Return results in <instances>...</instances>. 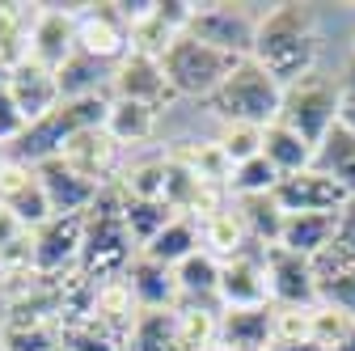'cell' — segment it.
<instances>
[{
    "instance_id": "1",
    "label": "cell",
    "mask_w": 355,
    "mask_h": 351,
    "mask_svg": "<svg viewBox=\"0 0 355 351\" xmlns=\"http://www.w3.org/2000/svg\"><path fill=\"white\" fill-rule=\"evenodd\" d=\"M322 55L318 42V17L309 5H271L258 17V38H254V64H262L284 89L304 76H313Z\"/></svg>"
},
{
    "instance_id": "2",
    "label": "cell",
    "mask_w": 355,
    "mask_h": 351,
    "mask_svg": "<svg viewBox=\"0 0 355 351\" xmlns=\"http://www.w3.org/2000/svg\"><path fill=\"white\" fill-rule=\"evenodd\" d=\"M140 258V246L127 229V195L119 182L102 187L94 207L85 212V250H80V271L94 284L123 280L127 267Z\"/></svg>"
},
{
    "instance_id": "3",
    "label": "cell",
    "mask_w": 355,
    "mask_h": 351,
    "mask_svg": "<svg viewBox=\"0 0 355 351\" xmlns=\"http://www.w3.org/2000/svg\"><path fill=\"white\" fill-rule=\"evenodd\" d=\"M279 106H284V85L254 60H241L233 76L207 98V110L220 119V127H229V123L271 127L279 123Z\"/></svg>"
},
{
    "instance_id": "4",
    "label": "cell",
    "mask_w": 355,
    "mask_h": 351,
    "mask_svg": "<svg viewBox=\"0 0 355 351\" xmlns=\"http://www.w3.org/2000/svg\"><path fill=\"white\" fill-rule=\"evenodd\" d=\"M343 106H347V89L330 76H304L284 89V106H279V123L292 127L300 140H309L313 148L326 144V136L343 123Z\"/></svg>"
},
{
    "instance_id": "5",
    "label": "cell",
    "mask_w": 355,
    "mask_h": 351,
    "mask_svg": "<svg viewBox=\"0 0 355 351\" xmlns=\"http://www.w3.org/2000/svg\"><path fill=\"white\" fill-rule=\"evenodd\" d=\"M106 114H110V98L106 94H94V98H76V102H64L60 110H51L47 119H38L26 127V136L13 144L21 165H42L47 157H60L64 144L85 127H106Z\"/></svg>"
},
{
    "instance_id": "6",
    "label": "cell",
    "mask_w": 355,
    "mask_h": 351,
    "mask_svg": "<svg viewBox=\"0 0 355 351\" xmlns=\"http://www.w3.org/2000/svg\"><path fill=\"white\" fill-rule=\"evenodd\" d=\"M237 64H241L237 55L207 47V42H199L195 34H182V38H178L173 47L161 55V68H165L169 85L178 89V98H203V102L233 76Z\"/></svg>"
},
{
    "instance_id": "7",
    "label": "cell",
    "mask_w": 355,
    "mask_h": 351,
    "mask_svg": "<svg viewBox=\"0 0 355 351\" xmlns=\"http://www.w3.org/2000/svg\"><path fill=\"white\" fill-rule=\"evenodd\" d=\"M220 309H266L271 300V271H266V254L250 246L245 254L220 262V288H216Z\"/></svg>"
},
{
    "instance_id": "8",
    "label": "cell",
    "mask_w": 355,
    "mask_h": 351,
    "mask_svg": "<svg viewBox=\"0 0 355 351\" xmlns=\"http://www.w3.org/2000/svg\"><path fill=\"white\" fill-rule=\"evenodd\" d=\"M187 34H195L199 42H207L216 51L250 60L254 55V38H258V17L245 5H199Z\"/></svg>"
},
{
    "instance_id": "9",
    "label": "cell",
    "mask_w": 355,
    "mask_h": 351,
    "mask_svg": "<svg viewBox=\"0 0 355 351\" xmlns=\"http://www.w3.org/2000/svg\"><path fill=\"white\" fill-rule=\"evenodd\" d=\"M110 98L119 102H140L148 110H165L178 102V89L169 85L161 60H148V55H136V51H127L114 68H110Z\"/></svg>"
},
{
    "instance_id": "10",
    "label": "cell",
    "mask_w": 355,
    "mask_h": 351,
    "mask_svg": "<svg viewBox=\"0 0 355 351\" xmlns=\"http://www.w3.org/2000/svg\"><path fill=\"white\" fill-rule=\"evenodd\" d=\"M76 17L80 9H60V5H34L30 22V60L47 72H60L76 55Z\"/></svg>"
},
{
    "instance_id": "11",
    "label": "cell",
    "mask_w": 355,
    "mask_h": 351,
    "mask_svg": "<svg viewBox=\"0 0 355 351\" xmlns=\"http://www.w3.org/2000/svg\"><path fill=\"white\" fill-rule=\"evenodd\" d=\"M275 203L284 207V216H300V212H343L351 203V191L326 173L322 165L292 173V178H279L275 187Z\"/></svg>"
},
{
    "instance_id": "12",
    "label": "cell",
    "mask_w": 355,
    "mask_h": 351,
    "mask_svg": "<svg viewBox=\"0 0 355 351\" xmlns=\"http://www.w3.org/2000/svg\"><path fill=\"white\" fill-rule=\"evenodd\" d=\"M85 250V216H51L34 233V267L47 280H64L68 271L80 267Z\"/></svg>"
},
{
    "instance_id": "13",
    "label": "cell",
    "mask_w": 355,
    "mask_h": 351,
    "mask_svg": "<svg viewBox=\"0 0 355 351\" xmlns=\"http://www.w3.org/2000/svg\"><path fill=\"white\" fill-rule=\"evenodd\" d=\"M76 51L98 60V64H119L131 51V30L114 13V5H85L76 17Z\"/></svg>"
},
{
    "instance_id": "14",
    "label": "cell",
    "mask_w": 355,
    "mask_h": 351,
    "mask_svg": "<svg viewBox=\"0 0 355 351\" xmlns=\"http://www.w3.org/2000/svg\"><path fill=\"white\" fill-rule=\"evenodd\" d=\"M266 254V271H271V300L275 305H288V309H313L322 300V288H318V275H313V262L284 250V246H271L262 250Z\"/></svg>"
},
{
    "instance_id": "15",
    "label": "cell",
    "mask_w": 355,
    "mask_h": 351,
    "mask_svg": "<svg viewBox=\"0 0 355 351\" xmlns=\"http://www.w3.org/2000/svg\"><path fill=\"white\" fill-rule=\"evenodd\" d=\"M0 207H9L30 233H38L55 216L47 191H42L38 173H34V165H21V161H5V165H0Z\"/></svg>"
},
{
    "instance_id": "16",
    "label": "cell",
    "mask_w": 355,
    "mask_h": 351,
    "mask_svg": "<svg viewBox=\"0 0 355 351\" xmlns=\"http://www.w3.org/2000/svg\"><path fill=\"white\" fill-rule=\"evenodd\" d=\"M119 153H123V144L110 136L106 127H85V131H76V136L64 144L60 157L80 173V178L98 182V187H110V182H119L114 173H123L119 169Z\"/></svg>"
},
{
    "instance_id": "17",
    "label": "cell",
    "mask_w": 355,
    "mask_h": 351,
    "mask_svg": "<svg viewBox=\"0 0 355 351\" xmlns=\"http://www.w3.org/2000/svg\"><path fill=\"white\" fill-rule=\"evenodd\" d=\"M34 173H38L42 191H47L55 216H85L89 207H94V199L102 195V187L89 182V178H80V173L64 157H47L42 165H34Z\"/></svg>"
},
{
    "instance_id": "18",
    "label": "cell",
    "mask_w": 355,
    "mask_h": 351,
    "mask_svg": "<svg viewBox=\"0 0 355 351\" xmlns=\"http://www.w3.org/2000/svg\"><path fill=\"white\" fill-rule=\"evenodd\" d=\"M9 89H13V102H17V110L26 114V123H38V119H47L51 110L64 106V94H60L55 72L38 68L34 60L17 64V68L9 72Z\"/></svg>"
},
{
    "instance_id": "19",
    "label": "cell",
    "mask_w": 355,
    "mask_h": 351,
    "mask_svg": "<svg viewBox=\"0 0 355 351\" xmlns=\"http://www.w3.org/2000/svg\"><path fill=\"white\" fill-rule=\"evenodd\" d=\"M94 318L102 330H110L114 339L131 343V334H136L140 318H144V305L136 300V292H131L127 280H110V284H98V300H94Z\"/></svg>"
},
{
    "instance_id": "20",
    "label": "cell",
    "mask_w": 355,
    "mask_h": 351,
    "mask_svg": "<svg viewBox=\"0 0 355 351\" xmlns=\"http://www.w3.org/2000/svg\"><path fill=\"white\" fill-rule=\"evenodd\" d=\"M334 237H338V212H300V216H284L279 246L313 262L334 246Z\"/></svg>"
},
{
    "instance_id": "21",
    "label": "cell",
    "mask_w": 355,
    "mask_h": 351,
    "mask_svg": "<svg viewBox=\"0 0 355 351\" xmlns=\"http://www.w3.org/2000/svg\"><path fill=\"white\" fill-rule=\"evenodd\" d=\"M131 284V292H136V300L144 305V314H161V309H178L182 305V292H178V280L169 267H161V262L153 258H136L123 275Z\"/></svg>"
},
{
    "instance_id": "22",
    "label": "cell",
    "mask_w": 355,
    "mask_h": 351,
    "mask_svg": "<svg viewBox=\"0 0 355 351\" xmlns=\"http://www.w3.org/2000/svg\"><path fill=\"white\" fill-rule=\"evenodd\" d=\"M275 305L266 309H220V347L229 351H266L271 347V314Z\"/></svg>"
},
{
    "instance_id": "23",
    "label": "cell",
    "mask_w": 355,
    "mask_h": 351,
    "mask_svg": "<svg viewBox=\"0 0 355 351\" xmlns=\"http://www.w3.org/2000/svg\"><path fill=\"white\" fill-rule=\"evenodd\" d=\"M262 157L275 165L279 178H292V173H304V169L318 165V148L309 140H300L296 131L284 127V123L262 127Z\"/></svg>"
},
{
    "instance_id": "24",
    "label": "cell",
    "mask_w": 355,
    "mask_h": 351,
    "mask_svg": "<svg viewBox=\"0 0 355 351\" xmlns=\"http://www.w3.org/2000/svg\"><path fill=\"white\" fill-rule=\"evenodd\" d=\"M195 250H203V225L195 221V216H173V221L140 250L144 258H153V262H161V267H178V262H187Z\"/></svg>"
},
{
    "instance_id": "25",
    "label": "cell",
    "mask_w": 355,
    "mask_h": 351,
    "mask_svg": "<svg viewBox=\"0 0 355 351\" xmlns=\"http://www.w3.org/2000/svg\"><path fill=\"white\" fill-rule=\"evenodd\" d=\"M173 339L182 351L220 347V305H191L182 300L173 309Z\"/></svg>"
},
{
    "instance_id": "26",
    "label": "cell",
    "mask_w": 355,
    "mask_h": 351,
    "mask_svg": "<svg viewBox=\"0 0 355 351\" xmlns=\"http://www.w3.org/2000/svg\"><path fill=\"white\" fill-rule=\"evenodd\" d=\"M173 280H178V292L191 305H211L216 300V288H220V258L211 250H195L187 262L173 267Z\"/></svg>"
},
{
    "instance_id": "27",
    "label": "cell",
    "mask_w": 355,
    "mask_h": 351,
    "mask_svg": "<svg viewBox=\"0 0 355 351\" xmlns=\"http://www.w3.org/2000/svg\"><path fill=\"white\" fill-rule=\"evenodd\" d=\"M178 165H187L199 182H216V187H229L233 182V161L229 153L220 148V140H199V144H178L169 153Z\"/></svg>"
},
{
    "instance_id": "28",
    "label": "cell",
    "mask_w": 355,
    "mask_h": 351,
    "mask_svg": "<svg viewBox=\"0 0 355 351\" xmlns=\"http://www.w3.org/2000/svg\"><path fill=\"white\" fill-rule=\"evenodd\" d=\"M250 246H254V241H250V229H245V221H241L237 203L225 207L220 216H211V221L203 225V250H211L220 262H229V258L245 254Z\"/></svg>"
},
{
    "instance_id": "29",
    "label": "cell",
    "mask_w": 355,
    "mask_h": 351,
    "mask_svg": "<svg viewBox=\"0 0 355 351\" xmlns=\"http://www.w3.org/2000/svg\"><path fill=\"white\" fill-rule=\"evenodd\" d=\"M241 221L250 229V241L258 250H271L279 246V233H284V207L275 203V195H254V199H233Z\"/></svg>"
},
{
    "instance_id": "30",
    "label": "cell",
    "mask_w": 355,
    "mask_h": 351,
    "mask_svg": "<svg viewBox=\"0 0 355 351\" xmlns=\"http://www.w3.org/2000/svg\"><path fill=\"white\" fill-rule=\"evenodd\" d=\"M165 178H169V161L148 157V161H136L119 173V191L131 203H165Z\"/></svg>"
},
{
    "instance_id": "31",
    "label": "cell",
    "mask_w": 355,
    "mask_h": 351,
    "mask_svg": "<svg viewBox=\"0 0 355 351\" xmlns=\"http://www.w3.org/2000/svg\"><path fill=\"white\" fill-rule=\"evenodd\" d=\"M106 131H110L119 144H144L153 131H157V110H148L140 102H119V98H110Z\"/></svg>"
},
{
    "instance_id": "32",
    "label": "cell",
    "mask_w": 355,
    "mask_h": 351,
    "mask_svg": "<svg viewBox=\"0 0 355 351\" xmlns=\"http://www.w3.org/2000/svg\"><path fill=\"white\" fill-rule=\"evenodd\" d=\"M55 80H60L64 102H76V98H94V94H102V80H110V72H102L98 60H89V55L76 51V55L55 72Z\"/></svg>"
},
{
    "instance_id": "33",
    "label": "cell",
    "mask_w": 355,
    "mask_h": 351,
    "mask_svg": "<svg viewBox=\"0 0 355 351\" xmlns=\"http://www.w3.org/2000/svg\"><path fill=\"white\" fill-rule=\"evenodd\" d=\"M275 187H279V173H275V165L266 161V157H254V161H241V165H233V182H229L233 199L275 195Z\"/></svg>"
},
{
    "instance_id": "34",
    "label": "cell",
    "mask_w": 355,
    "mask_h": 351,
    "mask_svg": "<svg viewBox=\"0 0 355 351\" xmlns=\"http://www.w3.org/2000/svg\"><path fill=\"white\" fill-rule=\"evenodd\" d=\"M127 347L131 351H182V347H178V339H173V309L144 314Z\"/></svg>"
},
{
    "instance_id": "35",
    "label": "cell",
    "mask_w": 355,
    "mask_h": 351,
    "mask_svg": "<svg viewBox=\"0 0 355 351\" xmlns=\"http://www.w3.org/2000/svg\"><path fill=\"white\" fill-rule=\"evenodd\" d=\"M173 216H182V212H173L169 203H131L127 199V229H131V237H136V246L144 250Z\"/></svg>"
},
{
    "instance_id": "36",
    "label": "cell",
    "mask_w": 355,
    "mask_h": 351,
    "mask_svg": "<svg viewBox=\"0 0 355 351\" xmlns=\"http://www.w3.org/2000/svg\"><path fill=\"white\" fill-rule=\"evenodd\" d=\"M5 351H64L60 326H0Z\"/></svg>"
},
{
    "instance_id": "37",
    "label": "cell",
    "mask_w": 355,
    "mask_h": 351,
    "mask_svg": "<svg viewBox=\"0 0 355 351\" xmlns=\"http://www.w3.org/2000/svg\"><path fill=\"white\" fill-rule=\"evenodd\" d=\"M60 339L68 351H123L127 343L114 339L110 330H102L94 318H85V322H72V326H60Z\"/></svg>"
},
{
    "instance_id": "38",
    "label": "cell",
    "mask_w": 355,
    "mask_h": 351,
    "mask_svg": "<svg viewBox=\"0 0 355 351\" xmlns=\"http://www.w3.org/2000/svg\"><path fill=\"white\" fill-rule=\"evenodd\" d=\"M178 38H182V34H178L173 26H165L161 13H153L148 22H140L136 30H131V51H136V55H148V60H161Z\"/></svg>"
},
{
    "instance_id": "39",
    "label": "cell",
    "mask_w": 355,
    "mask_h": 351,
    "mask_svg": "<svg viewBox=\"0 0 355 351\" xmlns=\"http://www.w3.org/2000/svg\"><path fill=\"white\" fill-rule=\"evenodd\" d=\"M271 343H313V309H288V305H275L271 309Z\"/></svg>"
},
{
    "instance_id": "40",
    "label": "cell",
    "mask_w": 355,
    "mask_h": 351,
    "mask_svg": "<svg viewBox=\"0 0 355 351\" xmlns=\"http://www.w3.org/2000/svg\"><path fill=\"white\" fill-rule=\"evenodd\" d=\"M351 330H355V322H351L343 309H334V305H326V300L313 305V343H318V347L334 351Z\"/></svg>"
},
{
    "instance_id": "41",
    "label": "cell",
    "mask_w": 355,
    "mask_h": 351,
    "mask_svg": "<svg viewBox=\"0 0 355 351\" xmlns=\"http://www.w3.org/2000/svg\"><path fill=\"white\" fill-rule=\"evenodd\" d=\"M220 148L229 153L233 165L262 157V127H250V123H229V127H220Z\"/></svg>"
},
{
    "instance_id": "42",
    "label": "cell",
    "mask_w": 355,
    "mask_h": 351,
    "mask_svg": "<svg viewBox=\"0 0 355 351\" xmlns=\"http://www.w3.org/2000/svg\"><path fill=\"white\" fill-rule=\"evenodd\" d=\"M26 114L17 110V102H13V89H9V72L0 68V144H17L21 136H26Z\"/></svg>"
},
{
    "instance_id": "43",
    "label": "cell",
    "mask_w": 355,
    "mask_h": 351,
    "mask_svg": "<svg viewBox=\"0 0 355 351\" xmlns=\"http://www.w3.org/2000/svg\"><path fill=\"white\" fill-rule=\"evenodd\" d=\"M322 300L334 305V309H343V314L355 322V267H347L343 275L326 280V284H322Z\"/></svg>"
},
{
    "instance_id": "44",
    "label": "cell",
    "mask_w": 355,
    "mask_h": 351,
    "mask_svg": "<svg viewBox=\"0 0 355 351\" xmlns=\"http://www.w3.org/2000/svg\"><path fill=\"white\" fill-rule=\"evenodd\" d=\"M334 246H343L355 258V199L338 212V237H334Z\"/></svg>"
},
{
    "instance_id": "45",
    "label": "cell",
    "mask_w": 355,
    "mask_h": 351,
    "mask_svg": "<svg viewBox=\"0 0 355 351\" xmlns=\"http://www.w3.org/2000/svg\"><path fill=\"white\" fill-rule=\"evenodd\" d=\"M21 233H26V225L17 221V216H13L9 207H0V250H5V246H13Z\"/></svg>"
},
{
    "instance_id": "46",
    "label": "cell",
    "mask_w": 355,
    "mask_h": 351,
    "mask_svg": "<svg viewBox=\"0 0 355 351\" xmlns=\"http://www.w3.org/2000/svg\"><path fill=\"white\" fill-rule=\"evenodd\" d=\"M266 351H326V347H318V343H271Z\"/></svg>"
},
{
    "instance_id": "47",
    "label": "cell",
    "mask_w": 355,
    "mask_h": 351,
    "mask_svg": "<svg viewBox=\"0 0 355 351\" xmlns=\"http://www.w3.org/2000/svg\"><path fill=\"white\" fill-rule=\"evenodd\" d=\"M347 98H355V60H351V68H347Z\"/></svg>"
},
{
    "instance_id": "48",
    "label": "cell",
    "mask_w": 355,
    "mask_h": 351,
    "mask_svg": "<svg viewBox=\"0 0 355 351\" xmlns=\"http://www.w3.org/2000/svg\"><path fill=\"white\" fill-rule=\"evenodd\" d=\"M334 351H355V330H351V334H347V339H343V343H338Z\"/></svg>"
},
{
    "instance_id": "49",
    "label": "cell",
    "mask_w": 355,
    "mask_h": 351,
    "mask_svg": "<svg viewBox=\"0 0 355 351\" xmlns=\"http://www.w3.org/2000/svg\"><path fill=\"white\" fill-rule=\"evenodd\" d=\"M351 42H355V38H351ZM351 60H355V51H351Z\"/></svg>"
},
{
    "instance_id": "50",
    "label": "cell",
    "mask_w": 355,
    "mask_h": 351,
    "mask_svg": "<svg viewBox=\"0 0 355 351\" xmlns=\"http://www.w3.org/2000/svg\"><path fill=\"white\" fill-rule=\"evenodd\" d=\"M0 165H5V161H0Z\"/></svg>"
},
{
    "instance_id": "51",
    "label": "cell",
    "mask_w": 355,
    "mask_h": 351,
    "mask_svg": "<svg viewBox=\"0 0 355 351\" xmlns=\"http://www.w3.org/2000/svg\"><path fill=\"white\" fill-rule=\"evenodd\" d=\"M0 351H5V347H0Z\"/></svg>"
},
{
    "instance_id": "52",
    "label": "cell",
    "mask_w": 355,
    "mask_h": 351,
    "mask_svg": "<svg viewBox=\"0 0 355 351\" xmlns=\"http://www.w3.org/2000/svg\"><path fill=\"white\" fill-rule=\"evenodd\" d=\"M64 351H68V347H64Z\"/></svg>"
}]
</instances>
